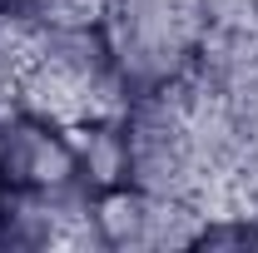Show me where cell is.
<instances>
[{"mask_svg":"<svg viewBox=\"0 0 258 253\" xmlns=\"http://www.w3.org/2000/svg\"><path fill=\"white\" fill-rule=\"evenodd\" d=\"M10 99H25L30 109L75 129L85 119L124 109L129 90L114 70L99 20H35Z\"/></svg>","mask_w":258,"mask_h":253,"instance_id":"6da1fadb","label":"cell"},{"mask_svg":"<svg viewBox=\"0 0 258 253\" xmlns=\"http://www.w3.org/2000/svg\"><path fill=\"white\" fill-rule=\"evenodd\" d=\"M99 30L129 99L189 80L209 40L199 0H99Z\"/></svg>","mask_w":258,"mask_h":253,"instance_id":"7a4b0ae2","label":"cell"},{"mask_svg":"<svg viewBox=\"0 0 258 253\" xmlns=\"http://www.w3.org/2000/svg\"><path fill=\"white\" fill-rule=\"evenodd\" d=\"M0 179L15 194H50L85 179L70 129L25 99H0Z\"/></svg>","mask_w":258,"mask_h":253,"instance_id":"3957f363","label":"cell"},{"mask_svg":"<svg viewBox=\"0 0 258 253\" xmlns=\"http://www.w3.org/2000/svg\"><path fill=\"white\" fill-rule=\"evenodd\" d=\"M99 248H174V243H199L204 214L194 204L154 199L139 189H109L95 204Z\"/></svg>","mask_w":258,"mask_h":253,"instance_id":"277c9868","label":"cell"}]
</instances>
